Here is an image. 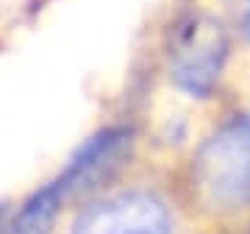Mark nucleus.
Segmentation results:
<instances>
[{"label":"nucleus","instance_id":"1","mask_svg":"<svg viewBox=\"0 0 250 234\" xmlns=\"http://www.w3.org/2000/svg\"><path fill=\"white\" fill-rule=\"evenodd\" d=\"M195 181L214 207H250V115L233 117L203 142L195 159Z\"/></svg>","mask_w":250,"mask_h":234},{"label":"nucleus","instance_id":"2","mask_svg":"<svg viewBox=\"0 0 250 234\" xmlns=\"http://www.w3.org/2000/svg\"><path fill=\"white\" fill-rule=\"evenodd\" d=\"M228 56V34L220 20L192 14L178 25L170 45V70L181 90L206 95L217 84Z\"/></svg>","mask_w":250,"mask_h":234},{"label":"nucleus","instance_id":"3","mask_svg":"<svg viewBox=\"0 0 250 234\" xmlns=\"http://www.w3.org/2000/svg\"><path fill=\"white\" fill-rule=\"evenodd\" d=\"M70 234H172V223L159 198L120 192L81 212Z\"/></svg>","mask_w":250,"mask_h":234},{"label":"nucleus","instance_id":"4","mask_svg":"<svg viewBox=\"0 0 250 234\" xmlns=\"http://www.w3.org/2000/svg\"><path fill=\"white\" fill-rule=\"evenodd\" d=\"M245 31H248V36H250V17H248V23H245Z\"/></svg>","mask_w":250,"mask_h":234}]
</instances>
